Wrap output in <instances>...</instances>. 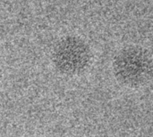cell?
Here are the masks:
<instances>
[{"label": "cell", "instance_id": "1", "mask_svg": "<svg viewBox=\"0 0 153 137\" xmlns=\"http://www.w3.org/2000/svg\"><path fill=\"white\" fill-rule=\"evenodd\" d=\"M113 70L117 81L128 87H137L150 80L153 73L152 60L141 47H127L115 57Z\"/></svg>", "mask_w": 153, "mask_h": 137}, {"label": "cell", "instance_id": "2", "mask_svg": "<svg viewBox=\"0 0 153 137\" xmlns=\"http://www.w3.org/2000/svg\"><path fill=\"white\" fill-rule=\"evenodd\" d=\"M91 53L80 37L67 36L61 38L52 52V62L62 75L74 77L83 73L90 66Z\"/></svg>", "mask_w": 153, "mask_h": 137}, {"label": "cell", "instance_id": "3", "mask_svg": "<svg viewBox=\"0 0 153 137\" xmlns=\"http://www.w3.org/2000/svg\"><path fill=\"white\" fill-rule=\"evenodd\" d=\"M0 76H1V70H0Z\"/></svg>", "mask_w": 153, "mask_h": 137}]
</instances>
